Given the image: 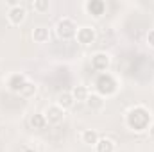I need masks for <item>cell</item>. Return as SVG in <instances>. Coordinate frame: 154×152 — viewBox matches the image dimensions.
Wrapping results in <instances>:
<instances>
[{
  "mask_svg": "<svg viewBox=\"0 0 154 152\" xmlns=\"http://www.w3.org/2000/svg\"><path fill=\"white\" fill-rule=\"evenodd\" d=\"M125 125L129 131H134V132H145L151 129L152 125V114L151 109H147L145 106H136V108H131L127 114H125Z\"/></svg>",
  "mask_w": 154,
  "mask_h": 152,
  "instance_id": "6da1fadb",
  "label": "cell"
},
{
  "mask_svg": "<svg viewBox=\"0 0 154 152\" xmlns=\"http://www.w3.org/2000/svg\"><path fill=\"white\" fill-rule=\"evenodd\" d=\"M56 34H57V38L63 39V41L75 39V34H77L75 22L72 18H61V20H57V23H56Z\"/></svg>",
  "mask_w": 154,
  "mask_h": 152,
  "instance_id": "7a4b0ae2",
  "label": "cell"
},
{
  "mask_svg": "<svg viewBox=\"0 0 154 152\" xmlns=\"http://www.w3.org/2000/svg\"><path fill=\"white\" fill-rule=\"evenodd\" d=\"M95 84H97V93L102 95L104 99H106L108 95H113L116 91V81L109 75L108 72H106V74H100Z\"/></svg>",
  "mask_w": 154,
  "mask_h": 152,
  "instance_id": "3957f363",
  "label": "cell"
},
{
  "mask_svg": "<svg viewBox=\"0 0 154 152\" xmlns=\"http://www.w3.org/2000/svg\"><path fill=\"white\" fill-rule=\"evenodd\" d=\"M7 20L11 25H22L27 20V9L22 4H11L7 9Z\"/></svg>",
  "mask_w": 154,
  "mask_h": 152,
  "instance_id": "277c9868",
  "label": "cell"
},
{
  "mask_svg": "<svg viewBox=\"0 0 154 152\" xmlns=\"http://www.w3.org/2000/svg\"><path fill=\"white\" fill-rule=\"evenodd\" d=\"M90 63H91V68H93L95 72L106 74L108 68L111 66V56H109L108 52H95V54L91 56Z\"/></svg>",
  "mask_w": 154,
  "mask_h": 152,
  "instance_id": "5b68a950",
  "label": "cell"
},
{
  "mask_svg": "<svg viewBox=\"0 0 154 152\" xmlns=\"http://www.w3.org/2000/svg\"><path fill=\"white\" fill-rule=\"evenodd\" d=\"M43 114H45V120H47L48 125H59V123L65 120L66 111H65L63 108H59V106L54 102V104H50V106L43 111Z\"/></svg>",
  "mask_w": 154,
  "mask_h": 152,
  "instance_id": "8992f818",
  "label": "cell"
},
{
  "mask_svg": "<svg viewBox=\"0 0 154 152\" xmlns=\"http://www.w3.org/2000/svg\"><path fill=\"white\" fill-rule=\"evenodd\" d=\"M75 39H77V43L82 45V47L91 45V43L97 39V31H95V27H93V25H81V27H77Z\"/></svg>",
  "mask_w": 154,
  "mask_h": 152,
  "instance_id": "52a82bcc",
  "label": "cell"
},
{
  "mask_svg": "<svg viewBox=\"0 0 154 152\" xmlns=\"http://www.w3.org/2000/svg\"><path fill=\"white\" fill-rule=\"evenodd\" d=\"M27 81L29 79L23 75V74H11V75L7 77V88H9V91L20 95V91L23 90V86L27 84Z\"/></svg>",
  "mask_w": 154,
  "mask_h": 152,
  "instance_id": "ba28073f",
  "label": "cell"
},
{
  "mask_svg": "<svg viewBox=\"0 0 154 152\" xmlns=\"http://www.w3.org/2000/svg\"><path fill=\"white\" fill-rule=\"evenodd\" d=\"M84 11L90 14V16H93V18H100L102 14H104V11H106V4L102 2V0H88V2H84Z\"/></svg>",
  "mask_w": 154,
  "mask_h": 152,
  "instance_id": "9c48e42d",
  "label": "cell"
},
{
  "mask_svg": "<svg viewBox=\"0 0 154 152\" xmlns=\"http://www.w3.org/2000/svg\"><path fill=\"white\" fill-rule=\"evenodd\" d=\"M84 104H86V108H88L90 111H102L104 106H106V99H104L102 95H99L97 91H91L90 97H88V100H86Z\"/></svg>",
  "mask_w": 154,
  "mask_h": 152,
  "instance_id": "30bf717a",
  "label": "cell"
},
{
  "mask_svg": "<svg viewBox=\"0 0 154 152\" xmlns=\"http://www.w3.org/2000/svg\"><path fill=\"white\" fill-rule=\"evenodd\" d=\"M31 38L34 39V43H38V45L48 43V39H50V29H48V27H45V25H38V27H34V29H32Z\"/></svg>",
  "mask_w": 154,
  "mask_h": 152,
  "instance_id": "8fae6325",
  "label": "cell"
},
{
  "mask_svg": "<svg viewBox=\"0 0 154 152\" xmlns=\"http://www.w3.org/2000/svg\"><path fill=\"white\" fill-rule=\"evenodd\" d=\"M99 140H100V136H99V132L95 129H84V131H81V141L84 145L95 147L99 143Z\"/></svg>",
  "mask_w": 154,
  "mask_h": 152,
  "instance_id": "7c38bea8",
  "label": "cell"
},
{
  "mask_svg": "<svg viewBox=\"0 0 154 152\" xmlns=\"http://www.w3.org/2000/svg\"><path fill=\"white\" fill-rule=\"evenodd\" d=\"M56 104H57L59 108H63L65 111H68V109H72V108L75 106V100H74V97H72V93H70V91H63V93H59V95H57Z\"/></svg>",
  "mask_w": 154,
  "mask_h": 152,
  "instance_id": "4fadbf2b",
  "label": "cell"
},
{
  "mask_svg": "<svg viewBox=\"0 0 154 152\" xmlns=\"http://www.w3.org/2000/svg\"><path fill=\"white\" fill-rule=\"evenodd\" d=\"M70 93H72V97H74V100H75V102L84 104V102L88 100V97H90V93H91V91H90L84 84H79V86H75Z\"/></svg>",
  "mask_w": 154,
  "mask_h": 152,
  "instance_id": "5bb4252c",
  "label": "cell"
},
{
  "mask_svg": "<svg viewBox=\"0 0 154 152\" xmlns=\"http://www.w3.org/2000/svg\"><path fill=\"white\" fill-rule=\"evenodd\" d=\"M116 143L111 138H100L99 143L95 145V152H115Z\"/></svg>",
  "mask_w": 154,
  "mask_h": 152,
  "instance_id": "9a60e30c",
  "label": "cell"
},
{
  "mask_svg": "<svg viewBox=\"0 0 154 152\" xmlns=\"http://www.w3.org/2000/svg\"><path fill=\"white\" fill-rule=\"evenodd\" d=\"M47 125H48V123H47L45 114H43V113H34L32 116H31V127H32V129L41 131V129H45Z\"/></svg>",
  "mask_w": 154,
  "mask_h": 152,
  "instance_id": "2e32d148",
  "label": "cell"
},
{
  "mask_svg": "<svg viewBox=\"0 0 154 152\" xmlns=\"http://www.w3.org/2000/svg\"><path fill=\"white\" fill-rule=\"evenodd\" d=\"M36 91H38L36 82L27 81V84H25V86H23V90L20 91V97H23V99H31V97H34V95H36Z\"/></svg>",
  "mask_w": 154,
  "mask_h": 152,
  "instance_id": "e0dca14e",
  "label": "cell"
},
{
  "mask_svg": "<svg viewBox=\"0 0 154 152\" xmlns=\"http://www.w3.org/2000/svg\"><path fill=\"white\" fill-rule=\"evenodd\" d=\"M31 7L34 9V13L45 14V13L50 9V2H48V0H34V2H31Z\"/></svg>",
  "mask_w": 154,
  "mask_h": 152,
  "instance_id": "ac0fdd59",
  "label": "cell"
},
{
  "mask_svg": "<svg viewBox=\"0 0 154 152\" xmlns=\"http://www.w3.org/2000/svg\"><path fill=\"white\" fill-rule=\"evenodd\" d=\"M147 45H149L151 48H154V29H151V31L147 32Z\"/></svg>",
  "mask_w": 154,
  "mask_h": 152,
  "instance_id": "d6986e66",
  "label": "cell"
},
{
  "mask_svg": "<svg viewBox=\"0 0 154 152\" xmlns=\"http://www.w3.org/2000/svg\"><path fill=\"white\" fill-rule=\"evenodd\" d=\"M149 134H151V136H154V123L151 125V129H149Z\"/></svg>",
  "mask_w": 154,
  "mask_h": 152,
  "instance_id": "ffe728a7",
  "label": "cell"
},
{
  "mask_svg": "<svg viewBox=\"0 0 154 152\" xmlns=\"http://www.w3.org/2000/svg\"><path fill=\"white\" fill-rule=\"evenodd\" d=\"M23 152H36V150H31V149H25Z\"/></svg>",
  "mask_w": 154,
  "mask_h": 152,
  "instance_id": "44dd1931",
  "label": "cell"
}]
</instances>
